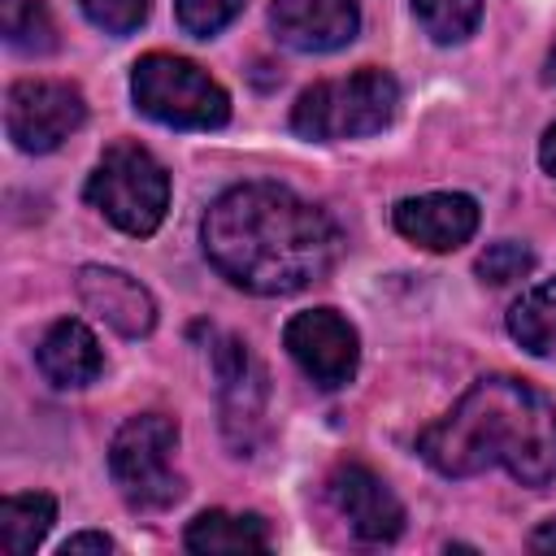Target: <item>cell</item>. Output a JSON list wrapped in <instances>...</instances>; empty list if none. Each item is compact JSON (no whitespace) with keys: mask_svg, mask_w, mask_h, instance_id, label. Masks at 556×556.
<instances>
[{"mask_svg":"<svg viewBox=\"0 0 556 556\" xmlns=\"http://www.w3.org/2000/svg\"><path fill=\"white\" fill-rule=\"evenodd\" d=\"M395 230L426 248V252H452L473 239L478 230V200L465 191H430V195H408L391 208Z\"/></svg>","mask_w":556,"mask_h":556,"instance_id":"cell-11","label":"cell"},{"mask_svg":"<svg viewBox=\"0 0 556 556\" xmlns=\"http://www.w3.org/2000/svg\"><path fill=\"white\" fill-rule=\"evenodd\" d=\"M56 552H61V556H87V552L104 556V552H113V539H109V534H100V530H83V534H70Z\"/></svg>","mask_w":556,"mask_h":556,"instance_id":"cell-23","label":"cell"},{"mask_svg":"<svg viewBox=\"0 0 556 556\" xmlns=\"http://www.w3.org/2000/svg\"><path fill=\"white\" fill-rule=\"evenodd\" d=\"M413 13L434 43H460L473 35L482 0H413Z\"/></svg>","mask_w":556,"mask_h":556,"instance_id":"cell-19","label":"cell"},{"mask_svg":"<svg viewBox=\"0 0 556 556\" xmlns=\"http://www.w3.org/2000/svg\"><path fill=\"white\" fill-rule=\"evenodd\" d=\"M395 109H400V83L387 70L365 65L348 78H326L304 87L300 100L291 104V130L317 143L361 139L387 130Z\"/></svg>","mask_w":556,"mask_h":556,"instance_id":"cell-3","label":"cell"},{"mask_svg":"<svg viewBox=\"0 0 556 556\" xmlns=\"http://www.w3.org/2000/svg\"><path fill=\"white\" fill-rule=\"evenodd\" d=\"M35 361H39V374H43L52 387H87V382H96L100 369H104L100 339H96L78 317L52 321L48 334L39 339V348H35Z\"/></svg>","mask_w":556,"mask_h":556,"instance_id":"cell-14","label":"cell"},{"mask_svg":"<svg viewBox=\"0 0 556 556\" xmlns=\"http://www.w3.org/2000/svg\"><path fill=\"white\" fill-rule=\"evenodd\" d=\"M269 26L278 43L295 52H334L356 39L361 4L356 0H274Z\"/></svg>","mask_w":556,"mask_h":556,"instance_id":"cell-12","label":"cell"},{"mask_svg":"<svg viewBox=\"0 0 556 556\" xmlns=\"http://www.w3.org/2000/svg\"><path fill=\"white\" fill-rule=\"evenodd\" d=\"M417 452L443 478L504 465L521 486H547L556 478V404L521 378H478L452 413L417 434Z\"/></svg>","mask_w":556,"mask_h":556,"instance_id":"cell-2","label":"cell"},{"mask_svg":"<svg viewBox=\"0 0 556 556\" xmlns=\"http://www.w3.org/2000/svg\"><path fill=\"white\" fill-rule=\"evenodd\" d=\"M87 200L126 235H152L169 208V174L165 165L139 143L104 148L100 165L87 178Z\"/></svg>","mask_w":556,"mask_h":556,"instance_id":"cell-6","label":"cell"},{"mask_svg":"<svg viewBox=\"0 0 556 556\" xmlns=\"http://www.w3.org/2000/svg\"><path fill=\"white\" fill-rule=\"evenodd\" d=\"M547 83H552V87H556V48H552V52H547Z\"/></svg>","mask_w":556,"mask_h":556,"instance_id":"cell-26","label":"cell"},{"mask_svg":"<svg viewBox=\"0 0 556 556\" xmlns=\"http://www.w3.org/2000/svg\"><path fill=\"white\" fill-rule=\"evenodd\" d=\"M282 348L291 352V361L304 369V378L321 391L348 387L361 361V343L348 317H339L334 308H308L295 313L282 330Z\"/></svg>","mask_w":556,"mask_h":556,"instance_id":"cell-9","label":"cell"},{"mask_svg":"<svg viewBox=\"0 0 556 556\" xmlns=\"http://www.w3.org/2000/svg\"><path fill=\"white\" fill-rule=\"evenodd\" d=\"M473 269H478L482 282L508 287V282H517V278H526L534 269V252L526 243H517V239H500V243H486V252L473 261Z\"/></svg>","mask_w":556,"mask_h":556,"instance_id":"cell-20","label":"cell"},{"mask_svg":"<svg viewBox=\"0 0 556 556\" xmlns=\"http://www.w3.org/2000/svg\"><path fill=\"white\" fill-rule=\"evenodd\" d=\"M56 521V500L43 491H26V495H9L0 504V547L9 556H30L43 534Z\"/></svg>","mask_w":556,"mask_h":556,"instance_id":"cell-17","label":"cell"},{"mask_svg":"<svg viewBox=\"0 0 556 556\" xmlns=\"http://www.w3.org/2000/svg\"><path fill=\"white\" fill-rule=\"evenodd\" d=\"M213 374H217V400H222L226 443L239 456H252V447L265 434V400H269L265 365L248 352L243 339L222 334V339H213Z\"/></svg>","mask_w":556,"mask_h":556,"instance_id":"cell-8","label":"cell"},{"mask_svg":"<svg viewBox=\"0 0 556 556\" xmlns=\"http://www.w3.org/2000/svg\"><path fill=\"white\" fill-rule=\"evenodd\" d=\"M78 300L117 334L139 339L156 326V300L148 295V287L139 278H130L126 269H109V265H83L78 269Z\"/></svg>","mask_w":556,"mask_h":556,"instance_id":"cell-13","label":"cell"},{"mask_svg":"<svg viewBox=\"0 0 556 556\" xmlns=\"http://www.w3.org/2000/svg\"><path fill=\"white\" fill-rule=\"evenodd\" d=\"M326 495L339 508V517L348 521V530L361 543H391L404 530V504L395 500V491L356 460H343L330 469L326 478Z\"/></svg>","mask_w":556,"mask_h":556,"instance_id":"cell-10","label":"cell"},{"mask_svg":"<svg viewBox=\"0 0 556 556\" xmlns=\"http://www.w3.org/2000/svg\"><path fill=\"white\" fill-rule=\"evenodd\" d=\"M508 334L530 356L556 361V278H543L521 291V300L508 308Z\"/></svg>","mask_w":556,"mask_h":556,"instance_id":"cell-16","label":"cell"},{"mask_svg":"<svg viewBox=\"0 0 556 556\" xmlns=\"http://www.w3.org/2000/svg\"><path fill=\"white\" fill-rule=\"evenodd\" d=\"M248 0H174V17L187 35L195 39H213L217 30H226Z\"/></svg>","mask_w":556,"mask_h":556,"instance_id":"cell-21","label":"cell"},{"mask_svg":"<svg viewBox=\"0 0 556 556\" xmlns=\"http://www.w3.org/2000/svg\"><path fill=\"white\" fill-rule=\"evenodd\" d=\"M174 447H178L174 417L139 413L122 421V430L109 443V473L130 508L161 513L174 500H182V478L174 473Z\"/></svg>","mask_w":556,"mask_h":556,"instance_id":"cell-5","label":"cell"},{"mask_svg":"<svg viewBox=\"0 0 556 556\" xmlns=\"http://www.w3.org/2000/svg\"><path fill=\"white\" fill-rule=\"evenodd\" d=\"M78 4H83L87 22L100 26L104 35H130V30H139L143 17H148V9H152V0H78Z\"/></svg>","mask_w":556,"mask_h":556,"instance_id":"cell-22","label":"cell"},{"mask_svg":"<svg viewBox=\"0 0 556 556\" xmlns=\"http://www.w3.org/2000/svg\"><path fill=\"white\" fill-rule=\"evenodd\" d=\"M182 543H187V552H200V556H217V552H265L269 547V526L256 513L208 508L195 521H187Z\"/></svg>","mask_w":556,"mask_h":556,"instance_id":"cell-15","label":"cell"},{"mask_svg":"<svg viewBox=\"0 0 556 556\" xmlns=\"http://www.w3.org/2000/svg\"><path fill=\"white\" fill-rule=\"evenodd\" d=\"M539 161H543V169L556 178V122L547 126V135H543V143H539Z\"/></svg>","mask_w":556,"mask_h":556,"instance_id":"cell-25","label":"cell"},{"mask_svg":"<svg viewBox=\"0 0 556 556\" xmlns=\"http://www.w3.org/2000/svg\"><path fill=\"white\" fill-rule=\"evenodd\" d=\"M208 265L252 295H295L321 282L343 235L326 208L278 182H243L222 191L200 226Z\"/></svg>","mask_w":556,"mask_h":556,"instance_id":"cell-1","label":"cell"},{"mask_svg":"<svg viewBox=\"0 0 556 556\" xmlns=\"http://www.w3.org/2000/svg\"><path fill=\"white\" fill-rule=\"evenodd\" d=\"M530 547H534V552H556V517L543 521V526L530 534Z\"/></svg>","mask_w":556,"mask_h":556,"instance_id":"cell-24","label":"cell"},{"mask_svg":"<svg viewBox=\"0 0 556 556\" xmlns=\"http://www.w3.org/2000/svg\"><path fill=\"white\" fill-rule=\"evenodd\" d=\"M135 109L174 130H217L230 122V96L195 61L174 52H148L130 70Z\"/></svg>","mask_w":556,"mask_h":556,"instance_id":"cell-4","label":"cell"},{"mask_svg":"<svg viewBox=\"0 0 556 556\" xmlns=\"http://www.w3.org/2000/svg\"><path fill=\"white\" fill-rule=\"evenodd\" d=\"M0 30H4V43L17 52L56 48V22L43 0H0Z\"/></svg>","mask_w":556,"mask_h":556,"instance_id":"cell-18","label":"cell"},{"mask_svg":"<svg viewBox=\"0 0 556 556\" xmlns=\"http://www.w3.org/2000/svg\"><path fill=\"white\" fill-rule=\"evenodd\" d=\"M87 122V100L74 83L22 78L4 96V130L22 152H52Z\"/></svg>","mask_w":556,"mask_h":556,"instance_id":"cell-7","label":"cell"}]
</instances>
